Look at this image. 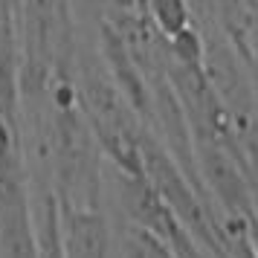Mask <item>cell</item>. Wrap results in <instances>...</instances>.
<instances>
[{
    "label": "cell",
    "instance_id": "3957f363",
    "mask_svg": "<svg viewBox=\"0 0 258 258\" xmlns=\"http://www.w3.org/2000/svg\"><path fill=\"white\" fill-rule=\"evenodd\" d=\"M140 15L163 41H171L195 26V12L188 0H142Z\"/></svg>",
    "mask_w": 258,
    "mask_h": 258
},
{
    "label": "cell",
    "instance_id": "6da1fadb",
    "mask_svg": "<svg viewBox=\"0 0 258 258\" xmlns=\"http://www.w3.org/2000/svg\"><path fill=\"white\" fill-rule=\"evenodd\" d=\"M113 186L119 195L122 218L128 223H137L154 238H160L177 258H206L198 249V244L188 238V232L180 226L168 203L157 195V188L142 174H122L113 168Z\"/></svg>",
    "mask_w": 258,
    "mask_h": 258
},
{
    "label": "cell",
    "instance_id": "7a4b0ae2",
    "mask_svg": "<svg viewBox=\"0 0 258 258\" xmlns=\"http://www.w3.org/2000/svg\"><path fill=\"white\" fill-rule=\"evenodd\" d=\"M61 258H110L113 229L102 206H61Z\"/></svg>",
    "mask_w": 258,
    "mask_h": 258
},
{
    "label": "cell",
    "instance_id": "5b68a950",
    "mask_svg": "<svg viewBox=\"0 0 258 258\" xmlns=\"http://www.w3.org/2000/svg\"><path fill=\"white\" fill-rule=\"evenodd\" d=\"M140 9H142V0H140Z\"/></svg>",
    "mask_w": 258,
    "mask_h": 258
},
{
    "label": "cell",
    "instance_id": "277c9868",
    "mask_svg": "<svg viewBox=\"0 0 258 258\" xmlns=\"http://www.w3.org/2000/svg\"><path fill=\"white\" fill-rule=\"evenodd\" d=\"M116 244L122 258H177L160 238H154L151 232H145L142 226L128 221H122V226H119Z\"/></svg>",
    "mask_w": 258,
    "mask_h": 258
}]
</instances>
